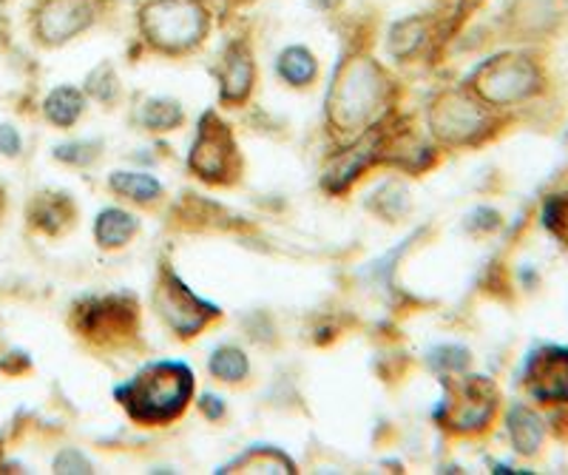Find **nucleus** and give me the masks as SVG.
Segmentation results:
<instances>
[{
  "mask_svg": "<svg viewBox=\"0 0 568 475\" xmlns=\"http://www.w3.org/2000/svg\"><path fill=\"white\" fill-rule=\"evenodd\" d=\"M375 209L382 211L384 216H389V220H395L400 211L407 209V191L400 189V185H395V183H387L382 189V196H378V202H375Z\"/></svg>",
  "mask_w": 568,
  "mask_h": 475,
  "instance_id": "b1692460",
  "label": "nucleus"
},
{
  "mask_svg": "<svg viewBox=\"0 0 568 475\" xmlns=\"http://www.w3.org/2000/svg\"><path fill=\"white\" fill-rule=\"evenodd\" d=\"M83 109H85V98L80 89H74V85H58V89H52L43 100L45 120L60 125V129H69V125L78 123Z\"/></svg>",
  "mask_w": 568,
  "mask_h": 475,
  "instance_id": "2eb2a0df",
  "label": "nucleus"
},
{
  "mask_svg": "<svg viewBox=\"0 0 568 475\" xmlns=\"http://www.w3.org/2000/svg\"><path fill=\"white\" fill-rule=\"evenodd\" d=\"M509 433H511V442H515L517 453H524V456H535L537 449H540L542 424H540V418H537L531 411H526V407H515V411H511Z\"/></svg>",
  "mask_w": 568,
  "mask_h": 475,
  "instance_id": "f3484780",
  "label": "nucleus"
},
{
  "mask_svg": "<svg viewBox=\"0 0 568 475\" xmlns=\"http://www.w3.org/2000/svg\"><path fill=\"white\" fill-rule=\"evenodd\" d=\"M435 40V23L426 14H409L404 20H395L387 32V52L389 58L398 63L418 58L426 49L433 47Z\"/></svg>",
  "mask_w": 568,
  "mask_h": 475,
  "instance_id": "f8f14e48",
  "label": "nucleus"
},
{
  "mask_svg": "<svg viewBox=\"0 0 568 475\" xmlns=\"http://www.w3.org/2000/svg\"><path fill=\"white\" fill-rule=\"evenodd\" d=\"M134 231L136 220L120 209H105L98 216V225H94V234H98V242L103 247H123L134 236Z\"/></svg>",
  "mask_w": 568,
  "mask_h": 475,
  "instance_id": "dca6fc26",
  "label": "nucleus"
},
{
  "mask_svg": "<svg viewBox=\"0 0 568 475\" xmlns=\"http://www.w3.org/2000/svg\"><path fill=\"white\" fill-rule=\"evenodd\" d=\"M100 0H40L34 9V40L43 47H65L100 20Z\"/></svg>",
  "mask_w": 568,
  "mask_h": 475,
  "instance_id": "423d86ee",
  "label": "nucleus"
},
{
  "mask_svg": "<svg viewBox=\"0 0 568 475\" xmlns=\"http://www.w3.org/2000/svg\"><path fill=\"white\" fill-rule=\"evenodd\" d=\"M54 469H58V473H91L89 462H85L83 453H78V449H63V453L54 458Z\"/></svg>",
  "mask_w": 568,
  "mask_h": 475,
  "instance_id": "a878e982",
  "label": "nucleus"
},
{
  "mask_svg": "<svg viewBox=\"0 0 568 475\" xmlns=\"http://www.w3.org/2000/svg\"><path fill=\"white\" fill-rule=\"evenodd\" d=\"M389 89L393 83L378 60H373L369 54H353L338 65L333 85H329V123H336V129L342 131L364 129L387 105Z\"/></svg>",
  "mask_w": 568,
  "mask_h": 475,
  "instance_id": "f257e3e1",
  "label": "nucleus"
},
{
  "mask_svg": "<svg viewBox=\"0 0 568 475\" xmlns=\"http://www.w3.org/2000/svg\"><path fill=\"white\" fill-rule=\"evenodd\" d=\"M185 120V111L171 98H151L140 105V123L151 131H171Z\"/></svg>",
  "mask_w": 568,
  "mask_h": 475,
  "instance_id": "a211bd4d",
  "label": "nucleus"
},
{
  "mask_svg": "<svg viewBox=\"0 0 568 475\" xmlns=\"http://www.w3.org/2000/svg\"><path fill=\"white\" fill-rule=\"evenodd\" d=\"M136 29L145 47L169 58L196 52L211 34L207 0H142Z\"/></svg>",
  "mask_w": 568,
  "mask_h": 475,
  "instance_id": "f03ea898",
  "label": "nucleus"
},
{
  "mask_svg": "<svg viewBox=\"0 0 568 475\" xmlns=\"http://www.w3.org/2000/svg\"><path fill=\"white\" fill-rule=\"evenodd\" d=\"M429 125L444 143H475L491 129L489 105L466 89L444 92L429 109Z\"/></svg>",
  "mask_w": 568,
  "mask_h": 475,
  "instance_id": "39448f33",
  "label": "nucleus"
},
{
  "mask_svg": "<svg viewBox=\"0 0 568 475\" xmlns=\"http://www.w3.org/2000/svg\"><path fill=\"white\" fill-rule=\"evenodd\" d=\"M220 98L222 103H245L256 83V60L247 40H231L220 60Z\"/></svg>",
  "mask_w": 568,
  "mask_h": 475,
  "instance_id": "9b49d317",
  "label": "nucleus"
},
{
  "mask_svg": "<svg viewBox=\"0 0 568 475\" xmlns=\"http://www.w3.org/2000/svg\"><path fill=\"white\" fill-rule=\"evenodd\" d=\"M211 373L222 382H242L247 376V356L236 347H220L211 356Z\"/></svg>",
  "mask_w": 568,
  "mask_h": 475,
  "instance_id": "4be33fe9",
  "label": "nucleus"
},
{
  "mask_svg": "<svg viewBox=\"0 0 568 475\" xmlns=\"http://www.w3.org/2000/svg\"><path fill=\"white\" fill-rule=\"evenodd\" d=\"M529 393L542 404H568V351L546 347L531 356L526 371Z\"/></svg>",
  "mask_w": 568,
  "mask_h": 475,
  "instance_id": "9d476101",
  "label": "nucleus"
},
{
  "mask_svg": "<svg viewBox=\"0 0 568 475\" xmlns=\"http://www.w3.org/2000/svg\"><path fill=\"white\" fill-rule=\"evenodd\" d=\"M109 185L120 196H131L134 202H151L162 194L160 180L149 174H134V171H114Z\"/></svg>",
  "mask_w": 568,
  "mask_h": 475,
  "instance_id": "aec40b11",
  "label": "nucleus"
},
{
  "mask_svg": "<svg viewBox=\"0 0 568 475\" xmlns=\"http://www.w3.org/2000/svg\"><path fill=\"white\" fill-rule=\"evenodd\" d=\"M311 3L316 9H322V12H338L344 0H311Z\"/></svg>",
  "mask_w": 568,
  "mask_h": 475,
  "instance_id": "cd10ccee",
  "label": "nucleus"
},
{
  "mask_svg": "<svg viewBox=\"0 0 568 475\" xmlns=\"http://www.w3.org/2000/svg\"><path fill=\"white\" fill-rule=\"evenodd\" d=\"M80 316V331L85 336H103L114 338L123 336L129 331V322L134 320L129 302L123 300H94L85 302L78 311Z\"/></svg>",
  "mask_w": 568,
  "mask_h": 475,
  "instance_id": "ddd939ff",
  "label": "nucleus"
},
{
  "mask_svg": "<svg viewBox=\"0 0 568 475\" xmlns=\"http://www.w3.org/2000/svg\"><path fill=\"white\" fill-rule=\"evenodd\" d=\"M495 387L484 378H466L464 384H453L446 396V424L455 429H480L495 416Z\"/></svg>",
  "mask_w": 568,
  "mask_h": 475,
  "instance_id": "1a4fd4ad",
  "label": "nucleus"
},
{
  "mask_svg": "<svg viewBox=\"0 0 568 475\" xmlns=\"http://www.w3.org/2000/svg\"><path fill=\"white\" fill-rule=\"evenodd\" d=\"M191 169L207 183H220L236 171V145L231 140V131L213 114L202 118L200 134L191 151Z\"/></svg>",
  "mask_w": 568,
  "mask_h": 475,
  "instance_id": "0eeeda50",
  "label": "nucleus"
},
{
  "mask_svg": "<svg viewBox=\"0 0 568 475\" xmlns=\"http://www.w3.org/2000/svg\"><path fill=\"white\" fill-rule=\"evenodd\" d=\"M276 74L293 89H307L318 78V58L313 49L291 43L276 54Z\"/></svg>",
  "mask_w": 568,
  "mask_h": 475,
  "instance_id": "4468645a",
  "label": "nucleus"
},
{
  "mask_svg": "<svg viewBox=\"0 0 568 475\" xmlns=\"http://www.w3.org/2000/svg\"><path fill=\"white\" fill-rule=\"evenodd\" d=\"M54 156L63 160V163H74V165H89L94 156H98V145L94 143H69V145H58L54 149Z\"/></svg>",
  "mask_w": 568,
  "mask_h": 475,
  "instance_id": "393cba45",
  "label": "nucleus"
},
{
  "mask_svg": "<svg viewBox=\"0 0 568 475\" xmlns=\"http://www.w3.org/2000/svg\"><path fill=\"white\" fill-rule=\"evenodd\" d=\"M156 311L165 316L171 327H174L180 336H194L196 331L207 325L211 316H216V307L205 305L202 300H196L194 293L187 291L176 276H165V282L156 291Z\"/></svg>",
  "mask_w": 568,
  "mask_h": 475,
  "instance_id": "6e6552de",
  "label": "nucleus"
},
{
  "mask_svg": "<svg viewBox=\"0 0 568 475\" xmlns=\"http://www.w3.org/2000/svg\"><path fill=\"white\" fill-rule=\"evenodd\" d=\"M194 393V376L180 362H156L136 373L123 391L125 411L140 424H165L185 411Z\"/></svg>",
  "mask_w": 568,
  "mask_h": 475,
  "instance_id": "7ed1b4c3",
  "label": "nucleus"
},
{
  "mask_svg": "<svg viewBox=\"0 0 568 475\" xmlns=\"http://www.w3.org/2000/svg\"><path fill=\"white\" fill-rule=\"evenodd\" d=\"M542 222H546V229L568 247V194L562 196H551L546 202V209H542Z\"/></svg>",
  "mask_w": 568,
  "mask_h": 475,
  "instance_id": "5701e85b",
  "label": "nucleus"
},
{
  "mask_svg": "<svg viewBox=\"0 0 568 475\" xmlns=\"http://www.w3.org/2000/svg\"><path fill=\"white\" fill-rule=\"evenodd\" d=\"M546 72L531 52H500L471 72L469 92L486 105L506 109L542 92Z\"/></svg>",
  "mask_w": 568,
  "mask_h": 475,
  "instance_id": "20e7f679",
  "label": "nucleus"
},
{
  "mask_svg": "<svg viewBox=\"0 0 568 475\" xmlns=\"http://www.w3.org/2000/svg\"><path fill=\"white\" fill-rule=\"evenodd\" d=\"M71 209L63 194H43L34 200L32 205V222L45 234H58L63 231V225L69 222Z\"/></svg>",
  "mask_w": 568,
  "mask_h": 475,
  "instance_id": "6ab92c4d",
  "label": "nucleus"
},
{
  "mask_svg": "<svg viewBox=\"0 0 568 475\" xmlns=\"http://www.w3.org/2000/svg\"><path fill=\"white\" fill-rule=\"evenodd\" d=\"M83 89L85 94H91V98L100 100V103H114V100L120 98V78H116L114 65H111L109 60L94 65L89 72V78H85Z\"/></svg>",
  "mask_w": 568,
  "mask_h": 475,
  "instance_id": "412c9836",
  "label": "nucleus"
},
{
  "mask_svg": "<svg viewBox=\"0 0 568 475\" xmlns=\"http://www.w3.org/2000/svg\"><path fill=\"white\" fill-rule=\"evenodd\" d=\"M20 134L18 129H12V125H3L0 123V154L7 156H18L20 154Z\"/></svg>",
  "mask_w": 568,
  "mask_h": 475,
  "instance_id": "bb28decb",
  "label": "nucleus"
}]
</instances>
